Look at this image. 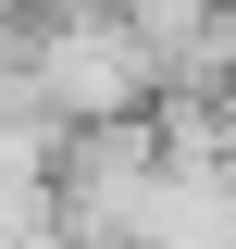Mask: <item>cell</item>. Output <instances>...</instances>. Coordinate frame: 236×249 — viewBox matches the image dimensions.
I'll list each match as a JSON object with an SVG mask.
<instances>
[{
  "label": "cell",
  "instance_id": "obj_1",
  "mask_svg": "<svg viewBox=\"0 0 236 249\" xmlns=\"http://www.w3.org/2000/svg\"><path fill=\"white\" fill-rule=\"evenodd\" d=\"M149 50H162V37H137V25H87V13H75V25L37 37L25 88L50 100L62 124H124V112L149 100Z\"/></svg>",
  "mask_w": 236,
  "mask_h": 249
}]
</instances>
